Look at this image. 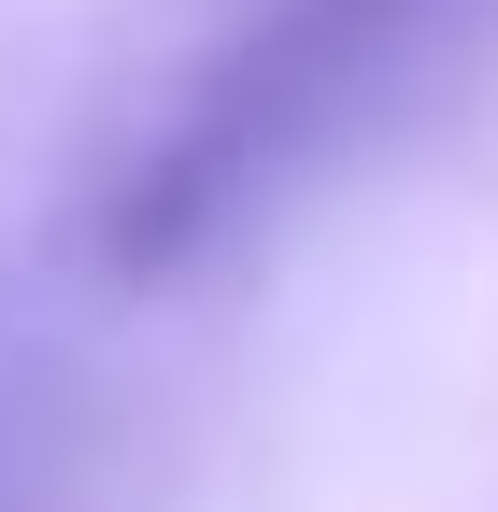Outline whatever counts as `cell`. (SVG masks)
<instances>
[{"label": "cell", "mask_w": 498, "mask_h": 512, "mask_svg": "<svg viewBox=\"0 0 498 512\" xmlns=\"http://www.w3.org/2000/svg\"><path fill=\"white\" fill-rule=\"evenodd\" d=\"M498 0H200L86 157V256L171 285L342 171L413 86H442Z\"/></svg>", "instance_id": "1"}]
</instances>
